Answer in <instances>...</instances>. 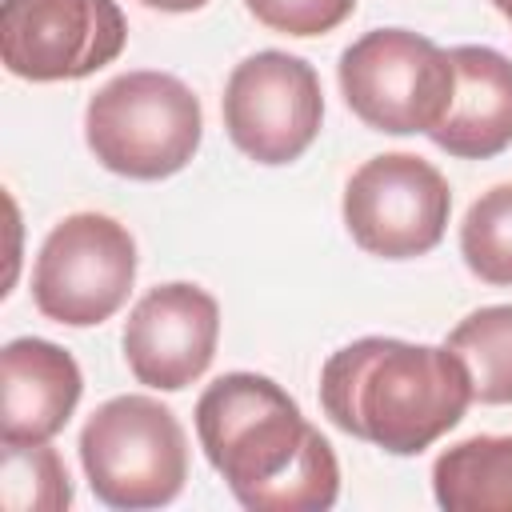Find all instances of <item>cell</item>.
Here are the masks:
<instances>
[{"instance_id":"6da1fadb","label":"cell","mask_w":512,"mask_h":512,"mask_svg":"<svg viewBox=\"0 0 512 512\" xmlns=\"http://www.w3.org/2000/svg\"><path fill=\"white\" fill-rule=\"evenodd\" d=\"M208 464L248 512H324L340 492L332 444L268 376L228 372L196 400Z\"/></svg>"},{"instance_id":"7a4b0ae2","label":"cell","mask_w":512,"mask_h":512,"mask_svg":"<svg viewBox=\"0 0 512 512\" xmlns=\"http://www.w3.org/2000/svg\"><path fill=\"white\" fill-rule=\"evenodd\" d=\"M320 404L340 432L392 456H416L464 420L472 376L448 344L364 336L328 356Z\"/></svg>"},{"instance_id":"3957f363","label":"cell","mask_w":512,"mask_h":512,"mask_svg":"<svg viewBox=\"0 0 512 512\" xmlns=\"http://www.w3.org/2000/svg\"><path fill=\"white\" fill-rule=\"evenodd\" d=\"M204 116L192 88L168 72H124L84 112L92 156L128 180H164L200 148Z\"/></svg>"},{"instance_id":"277c9868","label":"cell","mask_w":512,"mask_h":512,"mask_svg":"<svg viewBox=\"0 0 512 512\" xmlns=\"http://www.w3.org/2000/svg\"><path fill=\"white\" fill-rule=\"evenodd\" d=\"M80 464L108 508H160L188 480V436L160 400L116 396L88 416Z\"/></svg>"},{"instance_id":"5b68a950","label":"cell","mask_w":512,"mask_h":512,"mask_svg":"<svg viewBox=\"0 0 512 512\" xmlns=\"http://www.w3.org/2000/svg\"><path fill=\"white\" fill-rule=\"evenodd\" d=\"M452 84L448 52L408 28H376L340 56L344 100L376 132H432L448 112Z\"/></svg>"},{"instance_id":"8992f818","label":"cell","mask_w":512,"mask_h":512,"mask_svg":"<svg viewBox=\"0 0 512 512\" xmlns=\"http://www.w3.org/2000/svg\"><path fill=\"white\" fill-rule=\"evenodd\" d=\"M132 280L136 244L128 228L100 212H76L44 236L32 268V300L56 324L92 328L128 300Z\"/></svg>"},{"instance_id":"52a82bcc","label":"cell","mask_w":512,"mask_h":512,"mask_svg":"<svg viewBox=\"0 0 512 512\" xmlns=\"http://www.w3.org/2000/svg\"><path fill=\"white\" fill-rule=\"evenodd\" d=\"M452 212L448 180L412 152L364 160L344 188V224L352 240L384 260H412L444 240Z\"/></svg>"},{"instance_id":"ba28073f","label":"cell","mask_w":512,"mask_h":512,"mask_svg":"<svg viewBox=\"0 0 512 512\" xmlns=\"http://www.w3.org/2000/svg\"><path fill=\"white\" fill-rule=\"evenodd\" d=\"M128 40L116 0H4L0 56L20 80H80L112 64Z\"/></svg>"},{"instance_id":"9c48e42d","label":"cell","mask_w":512,"mask_h":512,"mask_svg":"<svg viewBox=\"0 0 512 512\" xmlns=\"http://www.w3.org/2000/svg\"><path fill=\"white\" fill-rule=\"evenodd\" d=\"M324 92L312 64L288 52L240 60L224 88V128L256 164L296 160L320 132Z\"/></svg>"},{"instance_id":"30bf717a","label":"cell","mask_w":512,"mask_h":512,"mask_svg":"<svg viewBox=\"0 0 512 512\" xmlns=\"http://www.w3.org/2000/svg\"><path fill=\"white\" fill-rule=\"evenodd\" d=\"M220 304L196 284L152 288L124 324V360L132 376L160 392H180L216 356Z\"/></svg>"},{"instance_id":"8fae6325","label":"cell","mask_w":512,"mask_h":512,"mask_svg":"<svg viewBox=\"0 0 512 512\" xmlns=\"http://www.w3.org/2000/svg\"><path fill=\"white\" fill-rule=\"evenodd\" d=\"M76 360L36 336L4 344L0 356V436L4 444H48L80 400Z\"/></svg>"},{"instance_id":"7c38bea8","label":"cell","mask_w":512,"mask_h":512,"mask_svg":"<svg viewBox=\"0 0 512 512\" xmlns=\"http://www.w3.org/2000/svg\"><path fill=\"white\" fill-rule=\"evenodd\" d=\"M448 60L456 84L444 120L428 132L432 144L460 160L500 156L512 144V60L480 44H460Z\"/></svg>"},{"instance_id":"4fadbf2b","label":"cell","mask_w":512,"mask_h":512,"mask_svg":"<svg viewBox=\"0 0 512 512\" xmlns=\"http://www.w3.org/2000/svg\"><path fill=\"white\" fill-rule=\"evenodd\" d=\"M432 488L448 512H512V436H472L440 452Z\"/></svg>"},{"instance_id":"5bb4252c","label":"cell","mask_w":512,"mask_h":512,"mask_svg":"<svg viewBox=\"0 0 512 512\" xmlns=\"http://www.w3.org/2000/svg\"><path fill=\"white\" fill-rule=\"evenodd\" d=\"M448 348L472 376V400L512 404V304H492L464 316L448 332Z\"/></svg>"},{"instance_id":"9a60e30c","label":"cell","mask_w":512,"mask_h":512,"mask_svg":"<svg viewBox=\"0 0 512 512\" xmlns=\"http://www.w3.org/2000/svg\"><path fill=\"white\" fill-rule=\"evenodd\" d=\"M460 256L484 280L512 288V184L488 188L460 224Z\"/></svg>"},{"instance_id":"2e32d148","label":"cell","mask_w":512,"mask_h":512,"mask_svg":"<svg viewBox=\"0 0 512 512\" xmlns=\"http://www.w3.org/2000/svg\"><path fill=\"white\" fill-rule=\"evenodd\" d=\"M4 504L12 512H56L72 504V484L48 444H4Z\"/></svg>"},{"instance_id":"e0dca14e","label":"cell","mask_w":512,"mask_h":512,"mask_svg":"<svg viewBox=\"0 0 512 512\" xmlns=\"http://www.w3.org/2000/svg\"><path fill=\"white\" fill-rule=\"evenodd\" d=\"M248 12L284 36H320L344 24L356 8V0H244Z\"/></svg>"},{"instance_id":"ac0fdd59","label":"cell","mask_w":512,"mask_h":512,"mask_svg":"<svg viewBox=\"0 0 512 512\" xmlns=\"http://www.w3.org/2000/svg\"><path fill=\"white\" fill-rule=\"evenodd\" d=\"M140 4L160 8V12H196V8H204L208 0H140Z\"/></svg>"},{"instance_id":"d6986e66","label":"cell","mask_w":512,"mask_h":512,"mask_svg":"<svg viewBox=\"0 0 512 512\" xmlns=\"http://www.w3.org/2000/svg\"><path fill=\"white\" fill-rule=\"evenodd\" d=\"M492 4H496V8H500L508 20H512V0H492Z\"/></svg>"}]
</instances>
